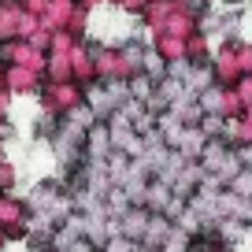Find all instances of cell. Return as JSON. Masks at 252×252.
<instances>
[{
	"instance_id": "2",
	"label": "cell",
	"mask_w": 252,
	"mask_h": 252,
	"mask_svg": "<svg viewBox=\"0 0 252 252\" xmlns=\"http://www.w3.org/2000/svg\"><path fill=\"white\" fill-rule=\"evenodd\" d=\"M145 222H149V215L137 212V208H130V212L119 219V230H123V237H130V241H141L145 234Z\"/></svg>"
},
{
	"instance_id": "4",
	"label": "cell",
	"mask_w": 252,
	"mask_h": 252,
	"mask_svg": "<svg viewBox=\"0 0 252 252\" xmlns=\"http://www.w3.org/2000/svg\"><path fill=\"white\" fill-rule=\"evenodd\" d=\"M149 74H152V78H156V74H163V67H159L156 56H149Z\"/></svg>"
},
{
	"instance_id": "1",
	"label": "cell",
	"mask_w": 252,
	"mask_h": 252,
	"mask_svg": "<svg viewBox=\"0 0 252 252\" xmlns=\"http://www.w3.org/2000/svg\"><path fill=\"white\" fill-rule=\"evenodd\" d=\"M171 237V215H149V222H145V234H141V241H145V249H163V241Z\"/></svg>"
},
{
	"instance_id": "3",
	"label": "cell",
	"mask_w": 252,
	"mask_h": 252,
	"mask_svg": "<svg viewBox=\"0 0 252 252\" xmlns=\"http://www.w3.org/2000/svg\"><path fill=\"white\" fill-rule=\"evenodd\" d=\"M230 186H234V193H237V197H249V200H252V167H245V171L237 174V178L230 182Z\"/></svg>"
}]
</instances>
